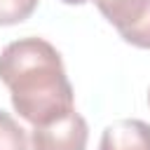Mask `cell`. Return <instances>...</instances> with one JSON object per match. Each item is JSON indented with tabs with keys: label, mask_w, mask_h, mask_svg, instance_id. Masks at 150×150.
<instances>
[{
	"label": "cell",
	"mask_w": 150,
	"mask_h": 150,
	"mask_svg": "<svg viewBox=\"0 0 150 150\" xmlns=\"http://www.w3.org/2000/svg\"><path fill=\"white\" fill-rule=\"evenodd\" d=\"M0 150H28L26 131L2 108H0Z\"/></svg>",
	"instance_id": "obj_5"
},
{
	"label": "cell",
	"mask_w": 150,
	"mask_h": 150,
	"mask_svg": "<svg viewBox=\"0 0 150 150\" xmlns=\"http://www.w3.org/2000/svg\"><path fill=\"white\" fill-rule=\"evenodd\" d=\"M98 150H150V124L143 120H117L101 134Z\"/></svg>",
	"instance_id": "obj_4"
},
{
	"label": "cell",
	"mask_w": 150,
	"mask_h": 150,
	"mask_svg": "<svg viewBox=\"0 0 150 150\" xmlns=\"http://www.w3.org/2000/svg\"><path fill=\"white\" fill-rule=\"evenodd\" d=\"M0 80L12 108L33 127L75 110V91L59 49L45 38H19L0 52Z\"/></svg>",
	"instance_id": "obj_1"
},
{
	"label": "cell",
	"mask_w": 150,
	"mask_h": 150,
	"mask_svg": "<svg viewBox=\"0 0 150 150\" xmlns=\"http://www.w3.org/2000/svg\"><path fill=\"white\" fill-rule=\"evenodd\" d=\"M148 103H150V91H148Z\"/></svg>",
	"instance_id": "obj_8"
},
{
	"label": "cell",
	"mask_w": 150,
	"mask_h": 150,
	"mask_svg": "<svg viewBox=\"0 0 150 150\" xmlns=\"http://www.w3.org/2000/svg\"><path fill=\"white\" fill-rule=\"evenodd\" d=\"M87 141L89 124L77 110H70L49 124H38L30 131L33 150H87Z\"/></svg>",
	"instance_id": "obj_3"
},
{
	"label": "cell",
	"mask_w": 150,
	"mask_h": 150,
	"mask_svg": "<svg viewBox=\"0 0 150 150\" xmlns=\"http://www.w3.org/2000/svg\"><path fill=\"white\" fill-rule=\"evenodd\" d=\"M61 2H66V5H84L87 0H61Z\"/></svg>",
	"instance_id": "obj_7"
},
{
	"label": "cell",
	"mask_w": 150,
	"mask_h": 150,
	"mask_svg": "<svg viewBox=\"0 0 150 150\" xmlns=\"http://www.w3.org/2000/svg\"><path fill=\"white\" fill-rule=\"evenodd\" d=\"M120 38L138 49H150V0H94Z\"/></svg>",
	"instance_id": "obj_2"
},
{
	"label": "cell",
	"mask_w": 150,
	"mask_h": 150,
	"mask_svg": "<svg viewBox=\"0 0 150 150\" xmlns=\"http://www.w3.org/2000/svg\"><path fill=\"white\" fill-rule=\"evenodd\" d=\"M40 0H0V26H14L26 21Z\"/></svg>",
	"instance_id": "obj_6"
}]
</instances>
